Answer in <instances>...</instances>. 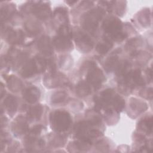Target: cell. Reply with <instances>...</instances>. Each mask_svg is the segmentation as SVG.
Returning <instances> with one entry per match:
<instances>
[{"instance_id":"cell-1","label":"cell","mask_w":153,"mask_h":153,"mask_svg":"<svg viewBox=\"0 0 153 153\" xmlns=\"http://www.w3.org/2000/svg\"><path fill=\"white\" fill-rule=\"evenodd\" d=\"M94 102L96 111L114 109L120 112L125 106V101L123 97L112 88H106L100 92L95 97Z\"/></svg>"},{"instance_id":"cell-2","label":"cell","mask_w":153,"mask_h":153,"mask_svg":"<svg viewBox=\"0 0 153 153\" xmlns=\"http://www.w3.org/2000/svg\"><path fill=\"white\" fill-rule=\"evenodd\" d=\"M50 125L55 132L63 133L69 130L72 123L71 114L64 109H56L49 115Z\"/></svg>"},{"instance_id":"cell-3","label":"cell","mask_w":153,"mask_h":153,"mask_svg":"<svg viewBox=\"0 0 153 153\" xmlns=\"http://www.w3.org/2000/svg\"><path fill=\"white\" fill-rule=\"evenodd\" d=\"M103 7H97L89 10L85 14H84L81 18V24L83 29L90 33H94L97 29L99 23L104 16L105 13Z\"/></svg>"},{"instance_id":"cell-4","label":"cell","mask_w":153,"mask_h":153,"mask_svg":"<svg viewBox=\"0 0 153 153\" xmlns=\"http://www.w3.org/2000/svg\"><path fill=\"white\" fill-rule=\"evenodd\" d=\"M84 67L87 69L86 81L94 88H99L106 80L103 71L93 61L87 62Z\"/></svg>"},{"instance_id":"cell-5","label":"cell","mask_w":153,"mask_h":153,"mask_svg":"<svg viewBox=\"0 0 153 153\" xmlns=\"http://www.w3.org/2000/svg\"><path fill=\"white\" fill-rule=\"evenodd\" d=\"M75 42L81 51L88 53L92 50L94 42L91 37L85 32L80 30H76L73 33Z\"/></svg>"},{"instance_id":"cell-6","label":"cell","mask_w":153,"mask_h":153,"mask_svg":"<svg viewBox=\"0 0 153 153\" xmlns=\"http://www.w3.org/2000/svg\"><path fill=\"white\" fill-rule=\"evenodd\" d=\"M44 81L45 85L48 88L63 87L68 84V80L65 75L54 71L50 72L47 76H45Z\"/></svg>"},{"instance_id":"cell-7","label":"cell","mask_w":153,"mask_h":153,"mask_svg":"<svg viewBox=\"0 0 153 153\" xmlns=\"http://www.w3.org/2000/svg\"><path fill=\"white\" fill-rule=\"evenodd\" d=\"M31 4L32 13L40 20H47L51 14V11L47 2H33Z\"/></svg>"},{"instance_id":"cell-8","label":"cell","mask_w":153,"mask_h":153,"mask_svg":"<svg viewBox=\"0 0 153 153\" xmlns=\"http://www.w3.org/2000/svg\"><path fill=\"white\" fill-rule=\"evenodd\" d=\"M72 38L57 33L51 40L53 48L59 51H68L72 49Z\"/></svg>"},{"instance_id":"cell-9","label":"cell","mask_w":153,"mask_h":153,"mask_svg":"<svg viewBox=\"0 0 153 153\" xmlns=\"http://www.w3.org/2000/svg\"><path fill=\"white\" fill-rule=\"evenodd\" d=\"M28 120L26 117L23 115L17 116L11 123V130L13 133L20 136L25 134L27 131H29Z\"/></svg>"},{"instance_id":"cell-10","label":"cell","mask_w":153,"mask_h":153,"mask_svg":"<svg viewBox=\"0 0 153 153\" xmlns=\"http://www.w3.org/2000/svg\"><path fill=\"white\" fill-rule=\"evenodd\" d=\"M147 108V104L145 102L134 97H131L128 102V111L134 117L143 113Z\"/></svg>"},{"instance_id":"cell-11","label":"cell","mask_w":153,"mask_h":153,"mask_svg":"<svg viewBox=\"0 0 153 153\" xmlns=\"http://www.w3.org/2000/svg\"><path fill=\"white\" fill-rule=\"evenodd\" d=\"M22 95L27 102L32 104L36 103L39 99L41 92L37 87L31 85L23 89Z\"/></svg>"},{"instance_id":"cell-12","label":"cell","mask_w":153,"mask_h":153,"mask_svg":"<svg viewBox=\"0 0 153 153\" xmlns=\"http://www.w3.org/2000/svg\"><path fill=\"white\" fill-rule=\"evenodd\" d=\"M4 110L10 116H13L18 109V100L16 96L9 94L3 102Z\"/></svg>"},{"instance_id":"cell-13","label":"cell","mask_w":153,"mask_h":153,"mask_svg":"<svg viewBox=\"0 0 153 153\" xmlns=\"http://www.w3.org/2000/svg\"><path fill=\"white\" fill-rule=\"evenodd\" d=\"M6 39L8 42L13 44H22L25 39V33L22 30L8 29L5 30Z\"/></svg>"},{"instance_id":"cell-14","label":"cell","mask_w":153,"mask_h":153,"mask_svg":"<svg viewBox=\"0 0 153 153\" xmlns=\"http://www.w3.org/2000/svg\"><path fill=\"white\" fill-rule=\"evenodd\" d=\"M37 46L39 50L44 55L50 56L53 51L52 41L47 36H42L37 42Z\"/></svg>"},{"instance_id":"cell-15","label":"cell","mask_w":153,"mask_h":153,"mask_svg":"<svg viewBox=\"0 0 153 153\" xmlns=\"http://www.w3.org/2000/svg\"><path fill=\"white\" fill-rule=\"evenodd\" d=\"M44 112V108L42 105L37 104L30 106L27 111L26 117L28 121H35L39 120Z\"/></svg>"},{"instance_id":"cell-16","label":"cell","mask_w":153,"mask_h":153,"mask_svg":"<svg viewBox=\"0 0 153 153\" xmlns=\"http://www.w3.org/2000/svg\"><path fill=\"white\" fill-rule=\"evenodd\" d=\"M106 4V8L111 12H114L118 16L124 14L126 8V1H108L109 4H107L106 1H103Z\"/></svg>"},{"instance_id":"cell-17","label":"cell","mask_w":153,"mask_h":153,"mask_svg":"<svg viewBox=\"0 0 153 153\" xmlns=\"http://www.w3.org/2000/svg\"><path fill=\"white\" fill-rule=\"evenodd\" d=\"M7 85L13 92H18L22 90L23 84L19 78L15 75H10L7 79Z\"/></svg>"},{"instance_id":"cell-18","label":"cell","mask_w":153,"mask_h":153,"mask_svg":"<svg viewBox=\"0 0 153 153\" xmlns=\"http://www.w3.org/2000/svg\"><path fill=\"white\" fill-rule=\"evenodd\" d=\"M91 87H92L86 81H81L79 82L76 86V94L81 97L87 96L91 92Z\"/></svg>"},{"instance_id":"cell-19","label":"cell","mask_w":153,"mask_h":153,"mask_svg":"<svg viewBox=\"0 0 153 153\" xmlns=\"http://www.w3.org/2000/svg\"><path fill=\"white\" fill-rule=\"evenodd\" d=\"M113 42L109 39L103 38L99 42L97 43L96 47V50L100 54L104 55L108 53L113 47Z\"/></svg>"},{"instance_id":"cell-20","label":"cell","mask_w":153,"mask_h":153,"mask_svg":"<svg viewBox=\"0 0 153 153\" xmlns=\"http://www.w3.org/2000/svg\"><path fill=\"white\" fill-rule=\"evenodd\" d=\"M152 116H147L143 117V119L139 121L138 123V128L142 132L146 134H151L152 133Z\"/></svg>"},{"instance_id":"cell-21","label":"cell","mask_w":153,"mask_h":153,"mask_svg":"<svg viewBox=\"0 0 153 153\" xmlns=\"http://www.w3.org/2000/svg\"><path fill=\"white\" fill-rule=\"evenodd\" d=\"M68 94L65 91L59 90L54 92L51 96V102L53 104H60L65 102L67 99Z\"/></svg>"},{"instance_id":"cell-22","label":"cell","mask_w":153,"mask_h":153,"mask_svg":"<svg viewBox=\"0 0 153 153\" xmlns=\"http://www.w3.org/2000/svg\"><path fill=\"white\" fill-rule=\"evenodd\" d=\"M62 133L56 132L55 134H53L50 139V144L52 146H54L58 147L59 146H62L65 143L66 137L65 135L62 134Z\"/></svg>"},{"instance_id":"cell-23","label":"cell","mask_w":153,"mask_h":153,"mask_svg":"<svg viewBox=\"0 0 153 153\" xmlns=\"http://www.w3.org/2000/svg\"><path fill=\"white\" fill-rule=\"evenodd\" d=\"M150 14L149 11L148 10H142L139 13V14L138 15V22H140L141 25L143 26H149L151 20L149 18Z\"/></svg>"},{"instance_id":"cell-24","label":"cell","mask_w":153,"mask_h":153,"mask_svg":"<svg viewBox=\"0 0 153 153\" xmlns=\"http://www.w3.org/2000/svg\"><path fill=\"white\" fill-rule=\"evenodd\" d=\"M25 28L30 34H36L40 31L41 26L35 22H30L25 24Z\"/></svg>"}]
</instances>
